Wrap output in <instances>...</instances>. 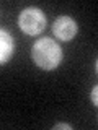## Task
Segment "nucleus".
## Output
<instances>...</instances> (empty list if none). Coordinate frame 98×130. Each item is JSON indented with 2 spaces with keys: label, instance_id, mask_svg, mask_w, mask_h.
Masks as SVG:
<instances>
[{
  "label": "nucleus",
  "instance_id": "nucleus-1",
  "mask_svg": "<svg viewBox=\"0 0 98 130\" xmlns=\"http://www.w3.org/2000/svg\"><path fill=\"white\" fill-rule=\"evenodd\" d=\"M31 59L41 70H54L62 62V49L51 38H41L31 47Z\"/></svg>",
  "mask_w": 98,
  "mask_h": 130
},
{
  "label": "nucleus",
  "instance_id": "nucleus-3",
  "mask_svg": "<svg viewBox=\"0 0 98 130\" xmlns=\"http://www.w3.org/2000/svg\"><path fill=\"white\" fill-rule=\"evenodd\" d=\"M77 31H79L77 21L70 16H59L52 24V32L60 41H72L75 38Z\"/></svg>",
  "mask_w": 98,
  "mask_h": 130
},
{
  "label": "nucleus",
  "instance_id": "nucleus-2",
  "mask_svg": "<svg viewBox=\"0 0 98 130\" xmlns=\"http://www.w3.org/2000/svg\"><path fill=\"white\" fill-rule=\"evenodd\" d=\"M18 26L24 34L38 36L46 29V15L36 7H28L18 16Z\"/></svg>",
  "mask_w": 98,
  "mask_h": 130
},
{
  "label": "nucleus",
  "instance_id": "nucleus-4",
  "mask_svg": "<svg viewBox=\"0 0 98 130\" xmlns=\"http://www.w3.org/2000/svg\"><path fill=\"white\" fill-rule=\"evenodd\" d=\"M15 52V41L7 29H0V63L5 65Z\"/></svg>",
  "mask_w": 98,
  "mask_h": 130
},
{
  "label": "nucleus",
  "instance_id": "nucleus-6",
  "mask_svg": "<svg viewBox=\"0 0 98 130\" xmlns=\"http://www.w3.org/2000/svg\"><path fill=\"white\" fill-rule=\"evenodd\" d=\"M54 128H65V130H72V125H69V124H56L54 125Z\"/></svg>",
  "mask_w": 98,
  "mask_h": 130
},
{
  "label": "nucleus",
  "instance_id": "nucleus-5",
  "mask_svg": "<svg viewBox=\"0 0 98 130\" xmlns=\"http://www.w3.org/2000/svg\"><path fill=\"white\" fill-rule=\"evenodd\" d=\"M90 96H92L93 104H95L96 107H98V85H96V86H93V89H92V94H90Z\"/></svg>",
  "mask_w": 98,
  "mask_h": 130
},
{
  "label": "nucleus",
  "instance_id": "nucleus-7",
  "mask_svg": "<svg viewBox=\"0 0 98 130\" xmlns=\"http://www.w3.org/2000/svg\"><path fill=\"white\" fill-rule=\"evenodd\" d=\"M96 73H98V60H96Z\"/></svg>",
  "mask_w": 98,
  "mask_h": 130
}]
</instances>
